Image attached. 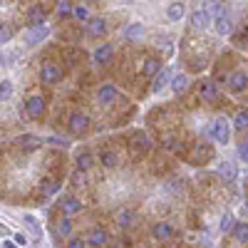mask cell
<instances>
[{
	"instance_id": "obj_25",
	"label": "cell",
	"mask_w": 248,
	"mask_h": 248,
	"mask_svg": "<svg viewBox=\"0 0 248 248\" xmlns=\"http://www.w3.org/2000/svg\"><path fill=\"white\" fill-rule=\"evenodd\" d=\"M99 161L105 164L107 169H112V167H117V161H119V159H117L114 152H102V154H99Z\"/></svg>"
},
{
	"instance_id": "obj_23",
	"label": "cell",
	"mask_w": 248,
	"mask_h": 248,
	"mask_svg": "<svg viewBox=\"0 0 248 248\" xmlns=\"http://www.w3.org/2000/svg\"><path fill=\"white\" fill-rule=\"evenodd\" d=\"M233 236L243 243H248V223H233Z\"/></svg>"
},
{
	"instance_id": "obj_28",
	"label": "cell",
	"mask_w": 248,
	"mask_h": 248,
	"mask_svg": "<svg viewBox=\"0 0 248 248\" xmlns=\"http://www.w3.org/2000/svg\"><path fill=\"white\" fill-rule=\"evenodd\" d=\"M167 15H169V20H181L184 17V5L181 3H171L169 10H167Z\"/></svg>"
},
{
	"instance_id": "obj_31",
	"label": "cell",
	"mask_w": 248,
	"mask_h": 248,
	"mask_svg": "<svg viewBox=\"0 0 248 248\" xmlns=\"http://www.w3.org/2000/svg\"><path fill=\"white\" fill-rule=\"evenodd\" d=\"M57 189H60V184H57V181H50V179L40 184V191H43L45 196H47V194H55Z\"/></svg>"
},
{
	"instance_id": "obj_12",
	"label": "cell",
	"mask_w": 248,
	"mask_h": 248,
	"mask_svg": "<svg viewBox=\"0 0 248 248\" xmlns=\"http://www.w3.org/2000/svg\"><path fill=\"white\" fill-rule=\"evenodd\" d=\"M114 99H117V90L112 85L99 87V92H97V102H99V105H112Z\"/></svg>"
},
{
	"instance_id": "obj_42",
	"label": "cell",
	"mask_w": 248,
	"mask_h": 248,
	"mask_svg": "<svg viewBox=\"0 0 248 248\" xmlns=\"http://www.w3.org/2000/svg\"><path fill=\"white\" fill-rule=\"evenodd\" d=\"M70 246H72V248H79V246H85V241H82V238H72Z\"/></svg>"
},
{
	"instance_id": "obj_34",
	"label": "cell",
	"mask_w": 248,
	"mask_h": 248,
	"mask_svg": "<svg viewBox=\"0 0 248 248\" xmlns=\"http://www.w3.org/2000/svg\"><path fill=\"white\" fill-rule=\"evenodd\" d=\"M75 17H77V20H90L87 5H77V8H75Z\"/></svg>"
},
{
	"instance_id": "obj_26",
	"label": "cell",
	"mask_w": 248,
	"mask_h": 248,
	"mask_svg": "<svg viewBox=\"0 0 248 248\" xmlns=\"http://www.w3.org/2000/svg\"><path fill=\"white\" fill-rule=\"evenodd\" d=\"M164 85H169V70H164V72H159V75H156L154 87H152V90H154V92H161V87H164Z\"/></svg>"
},
{
	"instance_id": "obj_2",
	"label": "cell",
	"mask_w": 248,
	"mask_h": 248,
	"mask_svg": "<svg viewBox=\"0 0 248 248\" xmlns=\"http://www.w3.org/2000/svg\"><path fill=\"white\" fill-rule=\"evenodd\" d=\"M211 137H214L218 144H226V141H229V137H231L229 122H226V119H216V122L211 124Z\"/></svg>"
},
{
	"instance_id": "obj_5",
	"label": "cell",
	"mask_w": 248,
	"mask_h": 248,
	"mask_svg": "<svg viewBox=\"0 0 248 248\" xmlns=\"http://www.w3.org/2000/svg\"><path fill=\"white\" fill-rule=\"evenodd\" d=\"M40 77H43L45 85H55V82L62 79V70L57 65H52V62H47V65H43V72H40Z\"/></svg>"
},
{
	"instance_id": "obj_21",
	"label": "cell",
	"mask_w": 248,
	"mask_h": 248,
	"mask_svg": "<svg viewBox=\"0 0 248 248\" xmlns=\"http://www.w3.org/2000/svg\"><path fill=\"white\" fill-rule=\"evenodd\" d=\"M186 87H189V77H186V75H176V77L171 79V90H174L176 94L186 92Z\"/></svg>"
},
{
	"instance_id": "obj_30",
	"label": "cell",
	"mask_w": 248,
	"mask_h": 248,
	"mask_svg": "<svg viewBox=\"0 0 248 248\" xmlns=\"http://www.w3.org/2000/svg\"><path fill=\"white\" fill-rule=\"evenodd\" d=\"M144 75H147V77L159 75V62L156 60H147V62H144Z\"/></svg>"
},
{
	"instance_id": "obj_41",
	"label": "cell",
	"mask_w": 248,
	"mask_h": 248,
	"mask_svg": "<svg viewBox=\"0 0 248 248\" xmlns=\"http://www.w3.org/2000/svg\"><path fill=\"white\" fill-rule=\"evenodd\" d=\"M50 144H55V147H67V141H62V139H47Z\"/></svg>"
},
{
	"instance_id": "obj_9",
	"label": "cell",
	"mask_w": 248,
	"mask_h": 248,
	"mask_svg": "<svg viewBox=\"0 0 248 248\" xmlns=\"http://www.w3.org/2000/svg\"><path fill=\"white\" fill-rule=\"evenodd\" d=\"M15 144H17V147L23 149V152H35V149H40L43 139H37V137H32V134H25V137H20Z\"/></svg>"
},
{
	"instance_id": "obj_16",
	"label": "cell",
	"mask_w": 248,
	"mask_h": 248,
	"mask_svg": "<svg viewBox=\"0 0 248 248\" xmlns=\"http://www.w3.org/2000/svg\"><path fill=\"white\" fill-rule=\"evenodd\" d=\"M28 23L30 25H40V23H45V10L40 8V5H32L28 10Z\"/></svg>"
},
{
	"instance_id": "obj_4",
	"label": "cell",
	"mask_w": 248,
	"mask_h": 248,
	"mask_svg": "<svg viewBox=\"0 0 248 248\" xmlns=\"http://www.w3.org/2000/svg\"><path fill=\"white\" fill-rule=\"evenodd\" d=\"M87 127H90V117H87V114L75 112V114L70 117V132H72V134H85Z\"/></svg>"
},
{
	"instance_id": "obj_44",
	"label": "cell",
	"mask_w": 248,
	"mask_h": 248,
	"mask_svg": "<svg viewBox=\"0 0 248 248\" xmlns=\"http://www.w3.org/2000/svg\"><path fill=\"white\" fill-rule=\"evenodd\" d=\"M82 3H94V0H82Z\"/></svg>"
},
{
	"instance_id": "obj_35",
	"label": "cell",
	"mask_w": 248,
	"mask_h": 248,
	"mask_svg": "<svg viewBox=\"0 0 248 248\" xmlns=\"http://www.w3.org/2000/svg\"><path fill=\"white\" fill-rule=\"evenodd\" d=\"M164 147H167V149H171V152H179V144H176V139H174L171 134H167V137H164Z\"/></svg>"
},
{
	"instance_id": "obj_13",
	"label": "cell",
	"mask_w": 248,
	"mask_h": 248,
	"mask_svg": "<svg viewBox=\"0 0 248 248\" xmlns=\"http://www.w3.org/2000/svg\"><path fill=\"white\" fill-rule=\"evenodd\" d=\"M199 94H201L203 99H216V97H218L216 85H214L211 79H201V82H199Z\"/></svg>"
},
{
	"instance_id": "obj_20",
	"label": "cell",
	"mask_w": 248,
	"mask_h": 248,
	"mask_svg": "<svg viewBox=\"0 0 248 248\" xmlns=\"http://www.w3.org/2000/svg\"><path fill=\"white\" fill-rule=\"evenodd\" d=\"M124 37H127V40H141V37H144V25L132 23L127 30H124Z\"/></svg>"
},
{
	"instance_id": "obj_39",
	"label": "cell",
	"mask_w": 248,
	"mask_h": 248,
	"mask_svg": "<svg viewBox=\"0 0 248 248\" xmlns=\"http://www.w3.org/2000/svg\"><path fill=\"white\" fill-rule=\"evenodd\" d=\"M231 226H233V223H231V216H229V214H223V218H221V231L226 233V231L231 229Z\"/></svg>"
},
{
	"instance_id": "obj_37",
	"label": "cell",
	"mask_w": 248,
	"mask_h": 248,
	"mask_svg": "<svg viewBox=\"0 0 248 248\" xmlns=\"http://www.w3.org/2000/svg\"><path fill=\"white\" fill-rule=\"evenodd\" d=\"M25 223L30 226V231H32L35 236H40V226H37V221H35L32 216H25Z\"/></svg>"
},
{
	"instance_id": "obj_7",
	"label": "cell",
	"mask_w": 248,
	"mask_h": 248,
	"mask_svg": "<svg viewBox=\"0 0 248 248\" xmlns=\"http://www.w3.org/2000/svg\"><path fill=\"white\" fill-rule=\"evenodd\" d=\"M229 87H231L233 92H243V90L248 87V75H246L243 70H236V72L229 77Z\"/></svg>"
},
{
	"instance_id": "obj_33",
	"label": "cell",
	"mask_w": 248,
	"mask_h": 248,
	"mask_svg": "<svg viewBox=\"0 0 248 248\" xmlns=\"http://www.w3.org/2000/svg\"><path fill=\"white\" fill-rule=\"evenodd\" d=\"M10 92H13V87H10V82H8V79H3V82H0V99L5 102V99L10 97Z\"/></svg>"
},
{
	"instance_id": "obj_24",
	"label": "cell",
	"mask_w": 248,
	"mask_h": 248,
	"mask_svg": "<svg viewBox=\"0 0 248 248\" xmlns=\"http://www.w3.org/2000/svg\"><path fill=\"white\" fill-rule=\"evenodd\" d=\"M233 127H236V129H241V132L248 127V112H246V109L236 112V117H233Z\"/></svg>"
},
{
	"instance_id": "obj_27",
	"label": "cell",
	"mask_w": 248,
	"mask_h": 248,
	"mask_svg": "<svg viewBox=\"0 0 248 248\" xmlns=\"http://www.w3.org/2000/svg\"><path fill=\"white\" fill-rule=\"evenodd\" d=\"M72 13H75V8H72L70 0H60V3H57V15H60V17H67V15H72Z\"/></svg>"
},
{
	"instance_id": "obj_40",
	"label": "cell",
	"mask_w": 248,
	"mask_h": 248,
	"mask_svg": "<svg viewBox=\"0 0 248 248\" xmlns=\"http://www.w3.org/2000/svg\"><path fill=\"white\" fill-rule=\"evenodd\" d=\"M10 35H13V32H10V28H8V25H3V30H0V43L5 45L8 40H10Z\"/></svg>"
},
{
	"instance_id": "obj_19",
	"label": "cell",
	"mask_w": 248,
	"mask_h": 248,
	"mask_svg": "<svg viewBox=\"0 0 248 248\" xmlns=\"http://www.w3.org/2000/svg\"><path fill=\"white\" fill-rule=\"evenodd\" d=\"M112 57V45H99L97 52H94V62L97 65H105V62Z\"/></svg>"
},
{
	"instance_id": "obj_18",
	"label": "cell",
	"mask_w": 248,
	"mask_h": 248,
	"mask_svg": "<svg viewBox=\"0 0 248 248\" xmlns=\"http://www.w3.org/2000/svg\"><path fill=\"white\" fill-rule=\"evenodd\" d=\"M216 30H218V35H231V17L226 15V13H221L218 15V20H216Z\"/></svg>"
},
{
	"instance_id": "obj_29",
	"label": "cell",
	"mask_w": 248,
	"mask_h": 248,
	"mask_svg": "<svg viewBox=\"0 0 248 248\" xmlns=\"http://www.w3.org/2000/svg\"><path fill=\"white\" fill-rule=\"evenodd\" d=\"M92 161H94V159H92V154H90V152H85V154H79V156H77V167L87 171V169L92 167Z\"/></svg>"
},
{
	"instance_id": "obj_17",
	"label": "cell",
	"mask_w": 248,
	"mask_h": 248,
	"mask_svg": "<svg viewBox=\"0 0 248 248\" xmlns=\"http://www.w3.org/2000/svg\"><path fill=\"white\" fill-rule=\"evenodd\" d=\"M107 243V233L102 229H92L87 236V246H105Z\"/></svg>"
},
{
	"instance_id": "obj_22",
	"label": "cell",
	"mask_w": 248,
	"mask_h": 248,
	"mask_svg": "<svg viewBox=\"0 0 248 248\" xmlns=\"http://www.w3.org/2000/svg\"><path fill=\"white\" fill-rule=\"evenodd\" d=\"M218 174L226 179V181H233L236 179V169H233V164H229V161H223L221 167H218Z\"/></svg>"
},
{
	"instance_id": "obj_32",
	"label": "cell",
	"mask_w": 248,
	"mask_h": 248,
	"mask_svg": "<svg viewBox=\"0 0 248 248\" xmlns=\"http://www.w3.org/2000/svg\"><path fill=\"white\" fill-rule=\"evenodd\" d=\"M70 231H72V221H70V218H62V221L57 223V233H60V236H70Z\"/></svg>"
},
{
	"instance_id": "obj_15",
	"label": "cell",
	"mask_w": 248,
	"mask_h": 248,
	"mask_svg": "<svg viewBox=\"0 0 248 248\" xmlns=\"http://www.w3.org/2000/svg\"><path fill=\"white\" fill-rule=\"evenodd\" d=\"M134 221H137V214L129 211V209H124V211L117 214V226H122V229H129V226H134Z\"/></svg>"
},
{
	"instance_id": "obj_11",
	"label": "cell",
	"mask_w": 248,
	"mask_h": 248,
	"mask_svg": "<svg viewBox=\"0 0 248 248\" xmlns=\"http://www.w3.org/2000/svg\"><path fill=\"white\" fill-rule=\"evenodd\" d=\"M152 233H154L156 241H169L174 236V229H171V223H154Z\"/></svg>"
},
{
	"instance_id": "obj_10",
	"label": "cell",
	"mask_w": 248,
	"mask_h": 248,
	"mask_svg": "<svg viewBox=\"0 0 248 248\" xmlns=\"http://www.w3.org/2000/svg\"><path fill=\"white\" fill-rule=\"evenodd\" d=\"M60 209H62V214H77V211H82V203L75 196H62L60 199Z\"/></svg>"
},
{
	"instance_id": "obj_6",
	"label": "cell",
	"mask_w": 248,
	"mask_h": 248,
	"mask_svg": "<svg viewBox=\"0 0 248 248\" xmlns=\"http://www.w3.org/2000/svg\"><path fill=\"white\" fill-rule=\"evenodd\" d=\"M25 109H28V114L32 117V119H40L45 114V99L43 97H30L28 102H25Z\"/></svg>"
},
{
	"instance_id": "obj_8",
	"label": "cell",
	"mask_w": 248,
	"mask_h": 248,
	"mask_svg": "<svg viewBox=\"0 0 248 248\" xmlns=\"http://www.w3.org/2000/svg\"><path fill=\"white\" fill-rule=\"evenodd\" d=\"M209 23H211V13H209V10H194V13H191V25H194L196 30L209 28Z\"/></svg>"
},
{
	"instance_id": "obj_1",
	"label": "cell",
	"mask_w": 248,
	"mask_h": 248,
	"mask_svg": "<svg viewBox=\"0 0 248 248\" xmlns=\"http://www.w3.org/2000/svg\"><path fill=\"white\" fill-rule=\"evenodd\" d=\"M50 35V28L47 23H40V25H32L28 32H25V45H37V43H43V40Z\"/></svg>"
},
{
	"instance_id": "obj_14",
	"label": "cell",
	"mask_w": 248,
	"mask_h": 248,
	"mask_svg": "<svg viewBox=\"0 0 248 248\" xmlns=\"http://www.w3.org/2000/svg\"><path fill=\"white\" fill-rule=\"evenodd\" d=\"M107 32V23L102 17H94V20H90V25H87V35H92V37H102Z\"/></svg>"
},
{
	"instance_id": "obj_36",
	"label": "cell",
	"mask_w": 248,
	"mask_h": 248,
	"mask_svg": "<svg viewBox=\"0 0 248 248\" xmlns=\"http://www.w3.org/2000/svg\"><path fill=\"white\" fill-rule=\"evenodd\" d=\"M238 156L243 159V164H248V141H241L238 144Z\"/></svg>"
},
{
	"instance_id": "obj_43",
	"label": "cell",
	"mask_w": 248,
	"mask_h": 248,
	"mask_svg": "<svg viewBox=\"0 0 248 248\" xmlns=\"http://www.w3.org/2000/svg\"><path fill=\"white\" fill-rule=\"evenodd\" d=\"M67 60H70V62H77V60H79V52H67Z\"/></svg>"
},
{
	"instance_id": "obj_38",
	"label": "cell",
	"mask_w": 248,
	"mask_h": 248,
	"mask_svg": "<svg viewBox=\"0 0 248 248\" xmlns=\"http://www.w3.org/2000/svg\"><path fill=\"white\" fill-rule=\"evenodd\" d=\"M82 171H85V169H79L75 176H72V181H75V186H85L87 184V179H85V174H82Z\"/></svg>"
},
{
	"instance_id": "obj_3",
	"label": "cell",
	"mask_w": 248,
	"mask_h": 248,
	"mask_svg": "<svg viewBox=\"0 0 248 248\" xmlns=\"http://www.w3.org/2000/svg\"><path fill=\"white\" fill-rule=\"evenodd\" d=\"M129 144H132V152H134V154H147L149 147H152L149 137L144 134V132H134V134L129 137Z\"/></svg>"
}]
</instances>
